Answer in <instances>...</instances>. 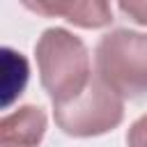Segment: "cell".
<instances>
[{"label":"cell","instance_id":"1","mask_svg":"<svg viewBox=\"0 0 147 147\" xmlns=\"http://www.w3.org/2000/svg\"><path fill=\"white\" fill-rule=\"evenodd\" d=\"M39 80L53 103L76 99L90 83V53L80 37L64 28H48L41 32L37 46Z\"/></svg>","mask_w":147,"mask_h":147},{"label":"cell","instance_id":"2","mask_svg":"<svg viewBox=\"0 0 147 147\" xmlns=\"http://www.w3.org/2000/svg\"><path fill=\"white\" fill-rule=\"evenodd\" d=\"M94 76L122 99L147 94V34L113 30L94 48Z\"/></svg>","mask_w":147,"mask_h":147},{"label":"cell","instance_id":"3","mask_svg":"<svg viewBox=\"0 0 147 147\" xmlns=\"http://www.w3.org/2000/svg\"><path fill=\"white\" fill-rule=\"evenodd\" d=\"M55 124L74 138H92L113 131L124 117V99L96 76L71 101L53 103Z\"/></svg>","mask_w":147,"mask_h":147},{"label":"cell","instance_id":"4","mask_svg":"<svg viewBox=\"0 0 147 147\" xmlns=\"http://www.w3.org/2000/svg\"><path fill=\"white\" fill-rule=\"evenodd\" d=\"M28 9L37 11V14H44V16H62L67 18L69 23L74 25H80V28H87V30H96V28H106L110 25L113 21V9L108 2L103 0H64V2H57V0H25L23 2Z\"/></svg>","mask_w":147,"mask_h":147},{"label":"cell","instance_id":"5","mask_svg":"<svg viewBox=\"0 0 147 147\" xmlns=\"http://www.w3.org/2000/svg\"><path fill=\"white\" fill-rule=\"evenodd\" d=\"M46 133V113L39 106H21L0 119L2 147H37Z\"/></svg>","mask_w":147,"mask_h":147},{"label":"cell","instance_id":"6","mask_svg":"<svg viewBox=\"0 0 147 147\" xmlns=\"http://www.w3.org/2000/svg\"><path fill=\"white\" fill-rule=\"evenodd\" d=\"M126 147H147V115L138 117L126 133Z\"/></svg>","mask_w":147,"mask_h":147},{"label":"cell","instance_id":"7","mask_svg":"<svg viewBox=\"0 0 147 147\" xmlns=\"http://www.w3.org/2000/svg\"><path fill=\"white\" fill-rule=\"evenodd\" d=\"M119 9L131 16L136 23L147 25V2H119Z\"/></svg>","mask_w":147,"mask_h":147}]
</instances>
